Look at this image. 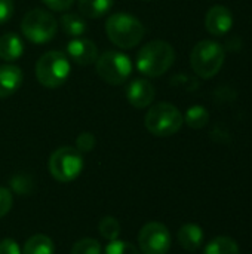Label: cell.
<instances>
[{"instance_id":"4fadbf2b","label":"cell","mask_w":252,"mask_h":254,"mask_svg":"<svg viewBox=\"0 0 252 254\" xmlns=\"http://www.w3.org/2000/svg\"><path fill=\"white\" fill-rule=\"evenodd\" d=\"M22 71L18 65L3 64L0 65V98L13 95L22 85Z\"/></svg>"},{"instance_id":"6da1fadb","label":"cell","mask_w":252,"mask_h":254,"mask_svg":"<svg viewBox=\"0 0 252 254\" xmlns=\"http://www.w3.org/2000/svg\"><path fill=\"white\" fill-rule=\"evenodd\" d=\"M144 33L146 28L143 22L128 12L111 13L105 21V34L108 40L120 49H131L140 45Z\"/></svg>"},{"instance_id":"9a60e30c","label":"cell","mask_w":252,"mask_h":254,"mask_svg":"<svg viewBox=\"0 0 252 254\" xmlns=\"http://www.w3.org/2000/svg\"><path fill=\"white\" fill-rule=\"evenodd\" d=\"M178 243L180 246L187 250V252H196L202 243H203V231L201 226L195 225V223H186L180 228L178 234H177Z\"/></svg>"},{"instance_id":"277c9868","label":"cell","mask_w":252,"mask_h":254,"mask_svg":"<svg viewBox=\"0 0 252 254\" xmlns=\"http://www.w3.org/2000/svg\"><path fill=\"white\" fill-rule=\"evenodd\" d=\"M183 124V113L174 104L166 101L151 106L144 118L147 131L156 137H171L181 129Z\"/></svg>"},{"instance_id":"d4e9b609","label":"cell","mask_w":252,"mask_h":254,"mask_svg":"<svg viewBox=\"0 0 252 254\" xmlns=\"http://www.w3.org/2000/svg\"><path fill=\"white\" fill-rule=\"evenodd\" d=\"M13 205V196L12 192L6 188L0 186V219L4 217Z\"/></svg>"},{"instance_id":"30bf717a","label":"cell","mask_w":252,"mask_h":254,"mask_svg":"<svg viewBox=\"0 0 252 254\" xmlns=\"http://www.w3.org/2000/svg\"><path fill=\"white\" fill-rule=\"evenodd\" d=\"M67 57L77 65H91L98 58V48L91 39L73 37L67 43Z\"/></svg>"},{"instance_id":"4316f807","label":"cell","mask_w":252,"mask_h":254,"mask_svg":"<svg viewBox=\"0 0 252 254\" xmlns=\"http://www.w3.org/2000/svg\"><path fill=\"white\" fill-rule=\"evenodd\" d=\"M0 254H22V250L15 240L4 238L0 241Z\"/></svg>"},{"instance_id":"d6986e66","label":"cell","mask_w":252,"mask_h":254,"mask_svg":"<svg viewBox=\"0 0 252 254\" xmlns=\"http://www.w3.org/2000/svg\"><path fill=\"white\" fill-rule=\"evenodd\" d=\"M203 254H241L238 243L230 237H217L211 240Z\"/></svg>"},{"instance_id":"8fae6325","label":"cell","mask_w":252,"mask_h":254,"mask_svg":"<svg viewBox=\"0 0 252 254\" xmlns=\"http://www.w3.org/2000/svg\"><path fill=\"white\" fill-rule=\"evenodd\" d=\"M156 97V89L153 83L147 79H134L126 86V98L135 109L149 107Z\"/></svg>"},{"instance_id":"2e32d148","label":"cell","mask_w":252,"mask_h":254,"mask_svg":"<svg viewBox=\"0 0 252 254\" xmlns=\"http://www.w3.org/2000/svg\"><path fill=\"white\" fill-rule=\"evenodd\" d=\"M114 0H79V12L83 18L97 19L110 12Z\"/></svg>"},{"instance_id":"ba28073f","label":"cell","mask_w":252,"mask_h":254,"mask_svg":"<svg viewBox=\"0 0 252 254\" xmlns=\"http://www.w3.org/2000/svg\"><path fill=\"white\" fill-rule=\"evenodd\" d=\"M97 74L108 85H122L132 74L131 58L120 51H105L95 61Z\"/></svg>"},{"instance_id":"8992f818","label":"cell","mask_w":252,"mask_h":254,"mask_svg":"<svg viewBox=\"0 0 252 254\" xmlns=\"http://www.w3.org/2000/svg\"><path fill=\"white\" fill-rule=\"evenodd\" d=\"M190 64L198 76L211 79L224 64V49L218 42L202 40L193 48L190 54Z\"/></svg>"},{"instance_id":"5b68a950","label":"cell","mask_w":252,"mask_h":254,"mask_svg":"<svg viewBox=\"0 0 252 254\" xmlns=\"http://www.w3.org/2000/svg\"><path fill=\"white\" fill-rule=\"evenodd\" d=\"M48 168L50 176L61 183H70L76 180L83 168L85 161L83 155L71 146H62L58 147L48 161Z\"/></svg>"},{"instance_id":"52a82bcc","label":"cell","mask_w":252,"mask_h":254,"mask_svg":"<svg viewBox=\"0 0 252 254\" xmlns=\"http://www.w3.org/2000/svg\"><path fill=\"white\" fill-rule=\"evenodd\" d=\"M58 31V21L45 9H33L21 21L22 36L36 45L48 43Z\"/></svg>"},{"instance_id":"9c48e42d","label":"cell","mask_w":252,"mask_h":254,"mask_svg":"<svg viewBox=\"0 0 252 254\" xmlns=\"http://www.w3.org/2000/svg\"><path fill=\"white\" fill-rule=\"evenodd\" d=\"M141 254H166L171 249L169 229L159 222L144 225L138 235Z\"/></svg>"},{"instance_id":"cb8c5ba5","label":"cell","mask_w":252,"mask_h":254,"mask_svg":"<svg viewBox=\"0 0 252 254\" xmlns=\"http://www.w3.org/2000/svg\"><path fill=\"white\" fill-rule=\"evenodd\" d=\"M95 143H97V140H95L94 134H91V132H82L77 137V140H76V149L80 153H88V152H91L95 147Z\"/></svg>"},{"instance_id":"f1b7e54d","label":"cell","mask_w":252,"mask_h":254,"mask_svg":"<svg viewBox=\"0 0 252 254\" xmlns=\"http://www.w3.org/2000/svg\"><path fill=\"white\" fill-rule=\"evenodd\" d=\"M146 1H150V0H146Z\"/></svg>"},{"instance_id":"44dd1931","label":"cell","mask_w":252,"mask_h":254,"mask_svg":"<svg viewBox=\"0 0 252 254\" xmlns=\"http://www.w3.org/2000/svg\"><path fill=\"white\" fill-rule=\"evenodd\" d=\"M98 231H100V235L102 238H105L107 241H114V240H119L122 228H120V223L116 217L105 216L100 220Z\"/></svg>"},{"instance_id":"484cf974","label":"cell","mask_w":252,"mask_h":254,"mask_svg":"<svg viewBox=\"0 0 252 254\" xmlns=\"http://www.w3.org/2000/svg\"><path fill=\"white\" fill-rule=\"evenodd\" d=\"M15 6L12 0H0V25L6 24L13 15Z\"/></svg>"},{"instance_id":"5bb4252c","label":"cell","mask_w":252,"mask_h":254,"mask_svg":"<svg viewBox=\"0 0 252 254\" xmlns=\"http://www.w3.org/2000/svg\"><path fill=\"white\" fill-rule=\"evenodd\" d=\"M24 54V42L16 33H4L0 37V58L6 63L19 60Z\"/></svg>"},{"instance_id":"7402d4cb","label":"cell","mask_w":252,"mask_h":254,"mask_svg":"<svg viewBox=\"0 0 252 254\" xmlns=\"http://www.w3.org/2000/svg\"><path fill=\"white\" fill-rule=\"evenodd\" d=\"M101 244L94 238H82L73 247L70 254H101Z\"/></svg>"},{"instance_id":"7a4b0ae2","label":"cell","mask_w":252,"mask_h":254,"mask_svg":"<svg viewBox=\"0 0 252 254\" xmlns=\"http://www.w3.org/2000/svg\"><path fill=\"white\" fill-rule=\"evenodd\" d=\"M175 61V51L165 40H151L146 43L137 55V68L147 77L165 74Z\"/></svg>"},{"instance_id":"ac0fdd59","label":"cell","mask_w":252,"mask_h":254,"mask_svg":"<svg viewBox=\"0 0 252 254\" xmlns=\"http://www.w3.org/2000/svg\"><path fill=\"white\" fill-rule=\"evenodd\" d=\"M55 253V246L53 241L43 235V234H36L31 238L27 240V243L22 247V254H53Z\"/></svg>"},{"instance_id":"ffe728a7","label":"cell","mask_w":252,"mask_h":254,"mask_svg":"<svg viewBox=\"0 0 252 254\" xmlns=\"http://www.w3.org/2000/svg\"><path fill=\"white\" fill-rule=\"evenodd\" d=\"M186 124L193 128V129H202L203 127H206V124L209 122V112L203 107V106H192L187 109L186 116H184Z\"/></svg>"},{"instance_id":"83f0119b","label":"cell","mask_w":252,"mask_h":254,"mask_svg":"<svg viewBox=\"0 0 252 254\" xmlns=\"http://www.w3.org/2000/svg\"><path fill=\"white\" fill-rule=\"evenodd\" d=\"M42 3H45L50 10H55V12H67L74 0H42Z\"/></svg>"},{"instance_id":"3957f363","label":"cell","mask_w":252,"mask_h":254,"mask_svg":"<svg viewBox=\"0 0 252 254\" xmlns=\"http://www.w3.org/2000/svg\"><path fill=\"white\" fill-rule=\"evenodd\" d=\"M70 60L61 51H48L36 63V77L45 88L62 86L70 76Z\"/></svg>"},{"instance_id":"603a6c76","label":"cell","mask_w":252,"mask_h":254,"mask_svg":"<svg viewBox=\"0 0 252 254\" xmlns=\"http://www.w3.org/2000/svg\"><path fill=\"white\" fill-rule=\"evenodd\" d=\"M104 254H141V252L128 241L114 240L105 246Z\"/></svg>"},{"instance_id":"e0dca14e","label":"cell","mask_w":252,"mask_h":254,"mask_svg":"<svg viewBox=\"0 0 252 254\" xmlns=\"http://www.w3.org/2000/svg\"><path fill=\"white\" fill-rule=\"evenodd\" d=\"M61 27L64 33L70 37H82L88 31L86 21L82 15L73 13V12H65L61 15Z\"/></svg>"},{"instance_id":"7c38bea8","label":"cell","mask_w":252,"mask_h":254,"mask_svg":"<svg viewBox=\"0 0 252 254\" xmlns=\"http://www.w3.org/2000/svg\"><path fill=\"white\" fill-rule=\"evenodd\" d=\"M205 27L212 36H224L233 27V15L226 6H212L205 16Z\"/></svg>"}]
</instances>
